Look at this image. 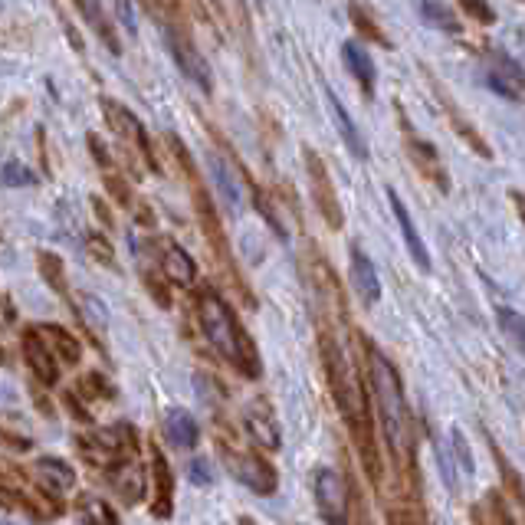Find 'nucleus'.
Returning a JSON list of instances; mask_svg holds the SVG:
<instances>
[{
	"label": "nucleus",
	"mask_w": 525,
	"mask_h": 525,
	"mask_svg": "<svg viewBox=\"0 0 525 525\" xmlns=\"http://www.w3.org/2000/svg\"><path fill=\"white\" fill-rule=\"evenodd\" d=\"M319 355H322L325 381H329V394L348 430H352L361 466H365L371 483H381V457L375 447V414H371V398L365 384H361L355 365L348 361V355L342 352V345L335 342L329 329L319 332Z\"/></svg>",
	"instance_id": "1"
},
{
	"label": "nucleus",
	"mask_w": 525,
	"mask_h": 525,
	"mask_svg": "<svg viewBox=\"0 0 525 525\" xmlns=\"http://www.w3.org/2000/svg\"><path fill=\"white\" fill-rule=\"evenodd\" d=\"M365 365H368V384L371 398H375L378 427L384 434V443L394 453V460L411 470L414 466V417L404 398V381L391 358L381 352L375 342H365Z\"/></svg>",
	"instance_id": "2"
},
{
	"label": "nucleus",
	"mask_w": 525,
	"mask_h": 525,
	"mask_svg": "<svg viewBox=\"0 0 525 525\" xmlns=\"http://www.w3.org/2000/svg\"><path fill=\"white\" fill-rule=\"evenodd\" d=\"M194 309H197V322H201V332L210 342V348L227 361V365L243 378H260L263 375V358L256 352L250 332L243 329L237 312L230 309V302L217 293L214 286H201L194 296Z\"/></svg>",
	"instance_id": "3"
},
{
	"label": "nucleus",
	"mask_w": 525,
	"mask_h": 525,
	"mask_svg": "<svg viewBox=\"0 0 525 525\" xmlns=\"http://www.w3.org/2000/svg\"><path fill=\"white\" fill-rule=\"evenodd\" d=\"M168 145H171V151H174V158H178L181 171L188 174V181H191V197H194V210H197V224H201V230H204V240H207L210 253H214L217 266L227 273L230 283L237 286V293H240L243 299H247V306H253V296H250V289H247V279H243V276L237 273V263H233V253H230L227 230H224V224H220V214H217V207H214V197L207 194L201 174H197V168H194L191 151L181 145L178 135H168Z\"/></svg>",
	"instance_id": "4"
},
{
	"label": "nucleus",
	"mask_w": 525,
	"mask_h": 525,
	"mask_svg": "<svg viewBox=\"0 0 525 525\" xmlns=\"http://www.w3.org/2000/svg\"><path fill=\"white\" fill-rule=\"evenodd\" d=\"M220 457H224L227 470L233 473V480L243 483L247 489H253L256 496H273L279 486L276 466L256 450H240L233 443L220 440Z\"/></svg>",
	"instance_id": "5"
},
{
	"label": "nucleus",
	"mask_w": 525,
	"mask_h": 525,
	"mask_svg": "<svg viewBox=\"0 0 525 525\" xmlns=\"http://www.w3.org/2000/svg\"><path fill=\"white\" fill-rule=\"evenodd\" d=\"M302 155H306V178H309V194H312L315 210H319V217L329 224V230H342L345 227V210H342V201H338L329 165H325V158L309 145L302 148Z\"/></svg>",
	"instance_id": "6"
},
{
	"label": "nucleus",
	"mask_w": 525,
	"mask_h": 525,
	"mask_svg": "<svg viewBox=\"0 0 525 525\" xmlns=\"http://www.w3.org/2000/svg\"><path fill=\"white\" fill-rule=\"evenodd\" d=\"M161 27H165V43H168V50L174 56V63H178V69L191 79L197 89L210 96V92H214V73H210V66L201 56V50H197L194 37L181 27L178 20H171V17L161 20Z\"/></svg>",
	"instance_id": "7"
},
{
	"label": "nucleus",
	"mask_w": 525,
	"mask_h": 525,
	"mask_svg": "<svg viewBox=\"0 0 525 525\" xmlns=\"http://www.w3.org/2000/svg\"><path fill=\"white\" fill-rule=\"evenodd\" d=\"M99 105H102L105 122H109L112 132L119 135L128 148H132V155H142L148 171H161V165L155 161V148H151V138L145 132V125L138 122V115L128 109V105H122L119 99H109V96H102Z\"/></svg>",
	"instance_id": "8"
},
{
	"label": "nucleus",
	"mask_w": 525,
	"mask_h": 525,
	"mask_svg": "<svg viewBox=\"0 0 525 525\" xmlns=\"http://www.w3.org/2000/svg\"><path fill=\"white\" fill-rule=\"evenodd\" d=\"M315 503L325 522H348L352 519V483L332 466H322L315 473Z\"/></svg>",
	"instance_id": "9"
},
{
	"label": "nucleus",
	"mask_w": 525,
	"mask_h": 525,
	"mask_svg": "<svg viewBox=\"0 0 525 525\" xmlns=\"http://www.w3.org/2000/svg\"><path fill=\"white\" fill-rule=\"evenodd\" d=\"M401 125H404V148H407V158L414 161V168L420 171V178L427 184H434L440 194H450V174H447V165L440 161V151L424 142V138H417V132L407 122V115H401Z\"/></svg>",
	"instance_id": "10"
},
{
	"label": "nucleus",
	"mask_w": 525,
	"mask_h": 525,
	"mask_svg": "<svg viewBox=\"0 0 525 525\" xmlns=\"http://www.w3.org/2000/svg\"><path fill=\"white\" fill-rule=\"evenodd\" d=\"M430 86H434V96H437V102L443 105V115H447V122L453 125V135H460L463 142H466V148L470 151H476L483 161H493V148H489V142L483 138V132L476 128L473 122H470V115L463 112V105L457 102V99H450L447 96V89H443L437 79H430Z\"/></svg>",
	"instance_id": "11"
},
{
	"label": "nucleus",
	"mask_w": 525,
	"mask_h": 525,
	"mask_svg": "<svg viewBox=\"0 0 525 525\" xmlns=\"http://www.w3.org/2000/svg\"><path fill=\"white\" fill-rule=\"evenodd\" d=\"M243 427H247L250 440L260 450L276 453L279 447H283V430H279L276 411H273V404L263 398V394H260V398H253L247 411H243Z\"/></svg>",
	"instance_id": "12"
},
{
	"label": "nucleus",
	"mask_w": 525,
	"mask_h": 525,
	"mask_svg": "<svg viewBox=\"0 0 525 525\" xmlns=\"http://www.w3.org/2000/svg\"><path fill=\"white\" fill-rule=\"evenodd\" d=\"M23 358H27V368L33 371V378L46 388H53L60 381V365H56V355H53V345L43 342V329H30L23 335Z\"/></svg>",
	"instance_id": "13"
},
{
	"label": "nucleus",
	"mask_w": 525,
	"mask_h": 525,
	"mask_svg": "<svg viewBox=\"0 0 525 525\" xmlns=\"http://www.w3.org/2000/svg\"><path fill=\"white\" fill-rule=\"evenodd\" d=\"M174 512V476L168 457L155 447L151 453V516L155 519H171Z\"/></svg>",
	"instance_id": "14"
},
{
	"label": "nucleus",
	"mask_w": 525,
	"mask_h": 525,
	"mask_svg": "<svg viewBox=\"0 0 525 525\" xmlns=\"http://www.w3.org/2000/svg\"><path fill=\"white\" fill-rule=\"evenodd\" d=\"M388 204L394 210V220H398V227H401V237H404V247L407 253H411V260L420 273H430V253H427V243L420 240V230L414 224V217H411V210L404 207V201L398 197V191H388Z\"/></svg>",
	"instance_id": "15"
},
{
	"label": "nucleus",
	"mask_w": 525,
	"mask_h": 525,
	"mask_svg": "<svg viewBox=\"0 0 525 525\" xmlns=\"http://www.w3.org/2000/svg\"><path fill=\"white\" fill-rule=\"evenodd\" d=\"M109 483H112L115 493H119V499L125 506H135V503H142V499H145L148 476H145L142 466L128 460L122 466H115V470H109Z\"/></svg>",
	"instance_id": "16"
},
{
	"label": "nucleus",
	"mask_w": 525,
	"mask_h": 525,
	"mask_svg": "<svg viewBox=\"0 0 525 525\" xmlns=\"http://www.w3.org/2000/svg\"><path fill=\"white\" fill-rule=\"evenodd\" d=\"M352 283H355V293L361 296L365 306H375V302L381 299L378 270H375V263H371V256L361 247H352Z\"/></svg>",
	"instance_id": "17"
},
{
	"label": "nucleus",
	"mask_w": 525,
	"mask_h": 525,
	"mask_svg": "<svg viewBox=\"0 0 525 525\" xmlns=\"http://www.w3.org/2000/svg\"><path fill=\"white\" fill-rule=\"evenodd\" d=\"M161 276L168 279V283L188 289L194 279H197V266L191 260V253L178 247V243H168L165 250H161Z\"/></svg>",
	"instance_id": "18"
},
{
	"label": "nucleus",
	"mask_w": 525,
	"mask_h": 525,
	"mask_svg": "<svg viewBox=\"0 0 525 525\" xmlns=\"http://www.w3.org/2000/svg\"><path fill=\"white\" fill-rule=\"evenodd\" d=\"M165 437L171 447L178 450H194L197 440H201V427H197V420L191 417V411H184V407H171L165 414Z\"/></svg>",
	"instance_id": "19"
},
{
	"label": "nucleus",
	"mask_w": 525,
	"mask_h": 525,
	"mask_svg": "<svg viewBox=\"0 0 525 525\" xmlns=\"http://www.w3.org/2000/svg\"><path fill=\"white\" fill-rule=\"evenodd\" d=\"M489 443V453H493V463H496V470H499V480H503V493L509 503H516L519 509H525V476L516 470V463H512L503 450H499V443L493 437H486Z\"/></svg>",
	"instance_id": "20"
},
{
	"label": "nucleus",
	"mask_w": 525,
	"mask_h": 525,
	"mask_svg": "<svg viewBox=\"0 0 525 525\" xmlns=\"http://www.w3.org/2000/svg\"><path fill=\"white\" fill-rule=\"evenodd\" d=\"M76 7H79V14H83L86 27L102 40V46H109V50L119 56L122 53V43H119V37H115L112 20L105 17V4H102V0H76Z\"/></svg>",
	"instance_id": "21"
},
{
	"label": "nucleus",
	"mask_w": 525,
	"mask_h": 525,
	"mask_svg": "<svg viewBox=\"0 0 525 525\" xmlns=\"http://www.w3.org/2000/svg\"><path fill=\"white\" fill-rule=\"evenodd\" d=\"M325 99H329V112H332V119L338 122V132H342L348 151H352L355 158H368V148H365V142H361L358 125H355L352 119H348L345 105H342V99L335 96V89H332V86H325Z\"/></svg>",
	"instance_id": "22"
},
{
	"label": "nucleus",
	"mask_w": 525,
	"mask_h": 525,
	"mask_svg": "<svg viewBox=\"0 0 525 525\" xmlns=\"http://www.w3.org/2000/svg\"><path fill=\"white\" fill-rule=\"evenodd\" d=\"M342 56H345L348 73H352L355 83L361 86V92H365V96H371V92H375V79H378L371 56H368L365 50H361L358 43H345V46H342Z\"/></svg>",
	"instance_id": "23"
},
{
	"label": "nucleus",
	"mask_w": 525,
	"mask_h": 525,
	"mask_svg": "<svg viewBox=\"0 0 525 525\" xmlns=\"http://www.w3.org/2000/svg\"><path fill=\"white\" fill-rule=\"evenodd\" d=\"M37 473L43 476L46 486L60 489V493H63V489L76 486V470L66 460H60V457H40L37 460Z\"/></svg>",
	"instance_id": "24"
},
{
	"label": "nucleus",
	"mask_w": 525,
	"mask_h": 525,
	"mask_svg": "<svg viewBox=\"0 0 525 525\" xmlns=\"http://www.w3.org/2000/svg\"><path fill=\"white\" fill-rule=\"evenodd\" d=\"M43 335L53 342V352H60V358L66 365H79V358H83V345H79V338L73 332H66L63 325H43Z\"/></svg>",
	"instance_id": "25"
},
{
	"label": "nucleus",
	"mask_w": 525,
	"mask_h": 525,
	"mask_svg": "<svg viewBox=\"0 0 525 525\" xmlns=\"http://www.w3.org/2000/svg\"><path fill=\"white\" fill-rule=\"evenodd\" d=\"M37 263H40V273H43V279H46V286H53V293H56V296L69 299L66 266H63L60 256L50 253V250H40V253H37Z\"/></svg>",
	"instance_id": "26"
},
{
	"label": "nucleus",
	"mask_w": 525,
	"mask_h": 525,
	"mask_svg": "<svg viewBox=\"0 0 525 525\" xmlns=\"http://www.w3.org/2000/svg\"><path fill=\"white\" fill-rule=\"evenodd\" d=\"M214 178H217V188L227 201L237 207L243 201V188H240V178H237V168L227 165V158L214 155Z\"/></svg>",
	"instance_id": "27"
},
{
	"label": "nucleus",
	"mask_w": 525,
	"mask_h": 525,
	"mask_svg": "<svg viewBox=\"0 0 525 525\" xmlns=\"http://www.w3.org/2000/svg\"><path fill=\"white\" fill-rule=\"evenodd\" d=\"M496 315H499V329H503L509 342L525 355V315H519L516 309H509V306H499Z\"/></svg>",
	"instance_id": "28"
},
{
	"label": "nucleus",
	"mask_w": 525,
	"mask_h": 525,
	"mask_svg": "<svg viewBox=\"0 0 525 525\" xmlns=\"http://www.w3.org/2000/svg\"><path fill=\"white\" fill-rule=\"evenodd\" d=\"M424 17L434 23V27H440L443 33H460V23H457V17L450 14V7L443 4V0H424Z\"/></svg>",
	"instance_id": "29"
},
{
	"label": "nucleus",
	"mask_w": 525,
	"mask_h": 525,
	"mask_svg": "<svg viewBox=\"0 0 525 525\" xmlns=\"http://www.w3.org/2000/svg\"><path fill=\"white\" fill-rule=\"evenodd\" d=\"M76 512H79V519L83 522H119V516H115L102 499H92V496H79Z\"/></svg>",
	"instance_id": "30"
},
{
	"label": "nucleus",
	"mask_w": 525,
	"mask_h": 525,
	"mask_svg": "<svg viewBox=\"0 0 525 525\" xmlns=\"http://www.w3.org/2000/svg\"><path fill=\"white\" fill-rule=\"evenodd\" d=\"M0 184H4V188H33L37 174L23 165V161H7V165L0 168Z\"/></svg>",
	"instance_id": "31"
},
{
	"label": "nucleus",
	"mask_w": 525,
	"mask_h": 525,
	"mask_svg": "<svg viewBox=\"0 0 525 525\" xmlns=\"http://www.w3.org/2000/svg\"><path fill=\"white\" fill-rule=\"evenodd\" d=\"M86 250H89V256L96 263H102V266H109V270H119L115 266V250H112V243L102 237V233H86Z\"/></svg>",
	"instance_id": "32"
},
{
	"label": "nucleus",
	"mask_w": 525,
	"mask_h": 525,
	"mask_svg": "<svg viewBox=\"0 0 525 525\" xmlns=\"http://www.w3.org/2000/svg\"><path fill=\"white\" fill-rule=\"evenodd\" d=\"M348 17H352V23H355V27L361 30V37L375 40L378 46H391V40H388V37H384V33H381V27H378V23H375V20H368V17H365V10H361L358 4H352V7H348Z\"/></svg>",
	"instance_id": "33"
},
{
	"label": "nucleus",
	"mask_w": 525,
	"mask_h": 525,
	"mask_svg": "<svg viewBox=\"0 0 525 525\" xmlns=\"http://www.w3.org/2000/svg\"><path fill=\"white\" fill-rule=\"evenodd\" d=\"M83 309V315L89 319V325H96V329H102L105 325V319H109V315H105V309H102V302L92 296V293H83L79 296V306H76V312Z\"/></svg>",
	"instance_id": "34"
},
{
	"label": "nucleus",
	"mask_w": 525,
	"mask_h": 525,
	"mask_svg": "<svg viewBox=\"0 0 525 525\" xmlns=\"http://www.w3.org/2000/svg\"><path fill=\"white\" fill-rule=\"evenodd\" d=\"M102 174H105V191H109L122 207H132V191H128V181L119 178L115 171H102Z\"/></svg>",
	"instance_id": "35"
},
{
	"label": "nucleus",
	"mask_w": 525,
	"mask_h": 525,
	"mask_svg": "<svg viewBox=\"0 0 525 525\" xmlns=\"http://www.w3.org/2000/svg\"><path fill=\"white\" fill-rule=\"evenodd\" d=\"M83 388H89L99 401H112V398H115V388L99 375V371H89L86 381H83Z\"/></svg>",
	"instance_id": "36"
},
{
	"label": "nucleus",
	"mask_w": 525,
	"mask_h": 525,
	"mask_svg": "<svg viewBox=\"0 0 525 525\" xmlns=\"http://www.w3.org/2000/svg\"><path fill=\"white\" fill-rule=\"evenodd\" d=\"M89 151H92V158H96V165H99L102 171H115L112 151L102 145V138H99V135H89Z\"/></svg>",
	"instance_id": "37"
},
{
	"label": "nucleus",
	"mask_w": 525,
	"mask_h": 525,
	"mask_svg": "<svg viewBox=\"0 0 525 525\" xmlns=\"http://www.w3.org/2000/svg\"><path fill=\"white\" fill-rule=\"evenodd\" d=\"M63 404H66V411H69V414H73V417L79 420V424H86V427L92 424V414L86 411L83 404L76 401V394H73V391H66V394H63Z\"/></svg>",
	"instance_id": "38"
},
{
	"label": "nucleus",
	"mask_w": 525,
	"mask_h": 525,
	"mask_svg": "<svg viewBox=\"0 0 525 525\" xmlns=\"http://www.w3.org/2000/svg\"><path fill=\"white\" fill-rule=\"evenodd\" d=\"M145 286H148L151 299H155L161 309H168V306H171V296H168V286H165V283H158L155 276H145Z\"/></svg>",
	"instance_id": "39"
},
{
	"label": "nucleus",
	"mask_w": 525,
	"mask_h": 525,
	"mask_svg": "<svg viewBox=\"0 0 525 525\" xmlns=\"http://www.w3.org/2000/svg\"><path fill=\"white\" fill-rule=\"evenodd\" d=\"M460 4H463V10H470L473 17H480L483 23H493L496 20L493 10L486 7V0H460Z\"/></svg>",
	"instance_id": "40"
},
{
	"label": "nucleus",
	"mask_w": 525,
	"mask_h": 525,
	"mask_svg": "<svg viewBox=\"0 0 525 525\" xmlns=\"http://www.w3.org/2000/svg\"><path fill=\"white\" fill-rule=\"evenodd\" d=\"M115 14H119L125 27L135 33V10H132V0H115Z\"/></svg>",
	"instance_id": "41"
},
{
	"label": "nucleus",
	"mask_w": 525,
	"mask_h": 525,
	"mask_svg": "<svg viewBox=\"0 0 525 525\" xmlns=\"http://www.w3.org/2000/svg\"><path fill=\"white\" fill-rule=\"evenodd\" d=\"M17 506H23V496H20V493H14V489L0 486V509L10 512V509H17Z\"/></svg>",
	"instance_id": "42"
},
{
	"label": "nucleus",
	"mask_w": 525,
	"mask_h": 525,
	"mask_svg": "<svg viewBox=\"0 0 525 525\" xmlns=\"http://www.w3.org/2000/svg\"><path fill=\"white\" fill-rule=\"evenodd\" d=\"M142 4L148 7V14L155 17L158 23L165 20V17H168V10H171V4H168V0H142Z\"/></svg>",
	"instance_id": "43"
},
{
	"label": "nucleus",
	"mask_w": 525,
	"mask_h": 525,
	"mask_svg": "<svg viewBox=\"0 0 525 525\" xmlns=\"http://www.w3.org/2000/svg\"><path fill=\"white\" fill-rule=\"evenodd\" d=\"M207 473H210V470H207L204 460H194V463H191V480H194L197 486H207V483H210Z\"/></svg>",
	"instance_id": "44"
},
{
	"label": "nucleus",
	"mask_w": 525,
	"mask_h": 525,
	"mask_svg": "<svg viewBox=\"0 0 525 525\" xmlns=\"http://www.w3.org/2000/svg\"><path fill=\"white\" fill-rule=\"evenodd\" d=\"M453 440H457V453H460L463 466H466V470H473V460H470V447H466V440H463V434H460V430H453Z\"/></svg>",
	"instance_id": "45"
},
{
	"label": "nucleus",
	"mask_w": 525,
	"mask_h": 525,
	"mask_svg": "<svg viewBox=\"0 0 525 525\" xmlns=\"http://www.w3.org/2000/svg\"><path fill=\"white\" fill-rule=\"evenodd\" d=\"M92 207H96V217L102 220L105 227H112V224H115V220H112V214H109V207L102 204V197H92Z\"/></svg>",
	"instance_id": "46"
},
{
	"label": "nucleus",
	"mask_w": 525,
	"mask_h": 525,
	"mask_svg": "<svg viewBox=\"0 0 525 525\" xmlns=\"http://www.w3.org/2000/svg\"><path fill=\"white\" fill-rule=\"evenodd\" d=\"M512 207H516L519 220L525 224V191H512Z\"/></svg>",
	"instance_id": "47"
},
{
	"label": "nucleus",
	"mask_w": 525,
	"mask_h": 525,
	"mask_svg": "<svg viewBox=\"0 0 525 525\" xmlns=\"http://www.w3.org/2000/svg\"><path fill=\"white\" fill-rule=\"evenodd\" d=\"M0 440L10 443V447H17V450H30V440H20V437H10V434H0Z\"/></svg>",
	"instance_id": "48"
}]
</instances>
